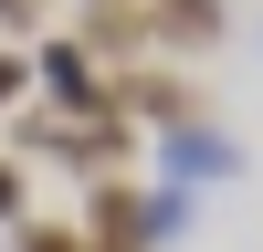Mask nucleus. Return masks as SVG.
<instances>
[{
	"mask_svg": "<svg viewBox=\"0 0 263 252\" xmlns=\"http://www.w3.org/2000/svg\"><path fill=\"white\" fill-rule=\"evenodd\" d=\"M116 116H137V126H158V137H168V126L200 116V95H190L168 63H137V74H116Z\"/></svg>",
	"mask_w": 263,
	"mask_h": 252,
	"instance_id": "obj_4",
	"label": "nucleus"
},
{
	"mask_svg": "<svg viewBox=\"0 0 263 252\" xmlns=\"http://www.w3.org/2000/svg\"><path fill=\"white\" fill-rule=\"evenodd\" d=\"M84 11H116V0H84Z\"/></svg>",
	"mask_w": 263,
	"mask_h": 252,
	"instance_id": "obj_10",
	"label": "nucleus"
},
{
	"mask_svg": "<svg viewBox=\"0 0 263 252\" xmlns=\"http://www.w3.org/2000/svg\"><path fill=\"white\" fill-rule=\"evenodd\" d=\"M32 95H42V84H32V53H21V42H0V116H21Z\"/></svg>",
	"mask_w": 263,
	"mask_h": 252,
	"instance_id": "obj_7",
	"label": "nucleus"
},
{
	"mask_svg": "<svg viewBox=\"0 0 263 252\" xmlns=\"http://www.w3.org/2000/svg\"><path fill=\"white\" fill-rule=\"evenodd\" d=\"M32 221V179H21V158H0V231Z\"/></svg>",
	"mask_w": 263,
	"mask_h": 252,
	"instance_id": "obj_8",
	"label": "nucleus"
},
{
	"mask_svg": "<svg viewBox=\"0 0 263 252\" xmlns=\"http://www.w3.org/2000/svg\"><path fill=\"white\" fill-rule=\"evenodd\" d=\"M11 252H95V242H84V221H21Z\"/></svg>",
	"mask_w": 263,
	"mask_h": 252,
	"instance_id": "obj_6",
	"label": "nucleus"
},
{
	"mask_svg": "<svg viewBox=\"0 0 263 252\" xmlns=\"http://www.w3.org/2000/svg\"><path fill=\"white\" fill-rule=\"evenodd\" d=\"M232 168H242V147H232L221 126H200V116L158 137V179L168 189H211V179H232Z\"/></svg>",
	"mask_w": 263,
	"mask_h": 252,
	"instance_id": "obj_2",
	"label": "nucleus"
},
{
	"mask_svg": "<svg viewBox=\"0 0 263 252\" xmlns=\"http://www.w3.org/2000/svg\"><path fill=\"white\" fill-rule=\"evenodd\" d=\"M84 242L95 252H147V189L137 179H95L84 189Z\"/></svg>",
	"mask_w": 263,
	"mask_h": 252,
	"instance_id": "obj_3",
	"label": "nucleus"
},
{
	"mask_svg": "<svg viewBox=\"0 0 263 252\" xmlns=\"http://www.w3.org/2000/svg\"><path fill=\"white\" fill-rule=\"evenodd\" d=\"M32 84H42V105H63V116H105V105H116V74H105V53L84 32L32 42Z\"/></svg>",
	"mask_w": 263,
	"mask_h": 252,
	"instance_id": "obj_1",
	"label": "nucleus"
},
{
	"mask_svg": "<svg viewBox=\"0 0 263 252\" xmlns=\"http://www.w3.org/2000/svg\"><path fill=\"white\" fill-rule=\"evenodd\" d=\"M0 32H32V0H0Z\"/></svg>",
	"mask_w": 263,
	"mask_h": 252,
	"instance_id": "obj_9",
	"label": "nucleus"
},
{
	"mask_svg": "<svg viewBox=\"0 0 263 252\" xmlns=\"http://www.w3.org/2000/svg\"><path fill=\"white\" fill-rule=\"evenodd\" d=\"M137 11H147V42L158 53H211L232 32V0H137Z\"/></svg>",
	"mask_w": 263,
	"mask_h": 252,
	"instance_id": "obj_5",
	"label": "nucleus"
}]
</instances>
